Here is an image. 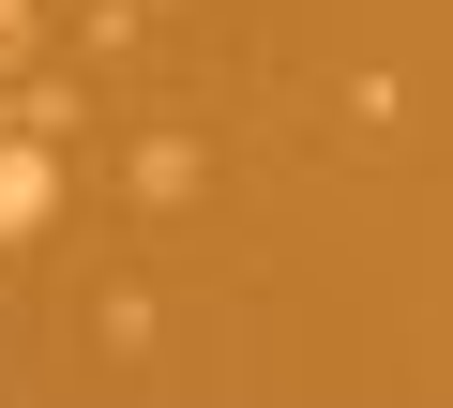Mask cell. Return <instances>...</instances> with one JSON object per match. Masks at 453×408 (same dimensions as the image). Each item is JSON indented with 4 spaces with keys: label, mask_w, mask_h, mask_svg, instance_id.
Here are the masks:
<instances>
[{
    "label": "cell",
    "mask_w": 453,
    "mask_h": 408,
    "mask_svg": "<svg viewBox=\"0 0 453 408\" xmlns=\"http://www.w3.org/2000/svg\"><path fill=\"white\" fill-rule=\"evenodd\" d=\"M61 212V121H16L0 136V242H31Z\"/></svg>",
    "instance_id": "1"
},
{
    "label": "cell",
    "mask_w": 453,
    "mask_h": 408,
    "mask_svg": "<svg viewBox=\"0 0 453 408\" xmlns=\"http://www.w3.org/2000/svg\"><path fill=\"white\" fill-rule=\"evenodd\" d=\"M136 196H151V212H181V196H196V136H151V151H136Z\"/></svg>",
    "instance_id": "2"
},
{
    "label": "cell",
    "mask_w": 453,
    "mask_h": 408,
    "mask_svg": "<svg viewBox=\"0 0 453 408\" xmlns=\"http://www.w3.org/2000/svg\"><path fill=\"white\" fill-rule=\"evenodd\" d=\"M0 46H16V0H0Z\"/></svg>",
    "instance_id": "3"
},
{
    "label": "cell",
    "mask_w": 453,
    "mask_h": 408,
    "mask_svg": "<svg viewBox=\"0 0 453 408\" xmlns=\"http://www.w3.org/2000/svg\"><path fill=\"white\" fill-rule=\"evenodd\" d=\"M136 16H151V0H136Z\"/></svg>",
    "instance_id": "4"
}]
</instances>
